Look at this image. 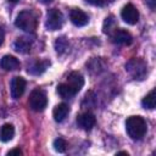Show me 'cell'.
Listing matches in <instances>:
<instances>
[{"mask_svg":"<svg viewBox=\"0 0 156 156\" xmlns=\"http://www.w3.org/2000/svg\"><path fill=\"white\" fill-rule=\"evenodd\" d=\"M126 130L133 140H140L144 138L147 130L146 122L140 116H132L126 121Z\"/></svg>","mask_w":156,"mask_h":156,"instance_id":"cell-1","label":"cell"},{"mask_svg":"<svg viewBox=\"0 0 156 156\" xmlns=\"http://www.w3.org/2000/svg\"><path fill=\"white\" fill-rule=\"evenodd\" d=\"M15 24H16L17 28H20V29H22L27 33H33L38 27L37 15L33 11L24 10V11L18 13V16L15 21Z\"/></svg>","mask_w":156,"mask_h":156,"instance_id":"cell-2","label":"cell"},{"mask_svg":"<svg viewBox=\"0 0 156 156\" xmlns=\"http://www.w3.org/2000/svg\"><path fill=\"white\" fill-rule=\"evenodd\" d=\"M126 71L138 80H143L147 74V65L143 58L133 57L126 63Z\"/></svg>","mask_w":156,"mask_h":156,"instance_id":"cell-3","label":"cell"},{"mask_svg":"<svg viewBox=\"0 0 156 156\" xmlns=\"http://www.w3.org/2000/svg\"><path fill=\"white\" fill-rule=\"evenodd\" d=\"M28 105L33 111H37V112L45 110V107L48 105V98H46V94L44 93V90L34 89L29 95Z\"/></svg>","mask_w":156,"mask_h":156,"instance_id":"cell-4","label":"cell"},{"mask_svg":"<svg viewBox=\"0 0 156 156\" xmlns=\"http://www.w3.org/2000/svg\"><path fill=\"white\" fill-rule=\"evenodd\" d=\"M63 24V16L61 13V11H58L57 9H51L48 11V16H46V22H45V27L48 30H57L62 27Z\"/></svg>","mask_w":156,"mask_h":156,"instance_id":"cell-5","label":"cell"},{"mask_svg":"<svg viewBox=\"0 0 156 156\" xmlns=\"http://www.w3.org/2000/svg\"><path fill=\"white\" fill-rule=\"evenodd\" d=\"M112 41L115 44H119V45H130L133 43V37L129 32H127L126 29L122 28H116L111 34H110Z\"/></svg>","mask_w":156,"mask_h":156,"instance_id":"cell-6","label":"cell"},{"mask_svg":"<svg viewBox=\"0 0 156 156\" xmlns=\"http://www.w3.org/2000/svg\"><path fill=\"white\" fill-rule=\"evenodd\" d=\"M122 20L128 24H135L139 21V11L133 4H127L121 11Z\"/></svg>","mask_w":156,"mask_h":156,"instance_id":"cell-7","label":"cell"},{"mask_svg":"<svg viewBox=\"0 0 156 156\" xmlns=\"http://www.w3.org/2000/svg\"><path fill=\"white\" fill-rule=\"evenodd\" d=\"M96 123V118L91 112H83L77 117V124L83 130H90Z\"/></svg>","mask_w":156,"mask_h":156,"instance_id":"cell-8","label":"cell"},{"mask_svg":"<svg viewBox=\"0 0 156 156\" xmlns=\"http://www.w3.org/2000/svg\"><path fill=\"white\" fill-rule=\"evenodd\" d=\"M26 79L22 77H15L11 80V96L12 99H20L26 90Z\"/></svg>","mask_w":156,"mask_h":156,"instance_id":"cell-9","label":"cell"},{"mask_svg":"<svg viewBox=\"0 0 156 156\" xmlns=\"http://www.w3.org/2000/svg\"><path fill=\"white\" fill-rule=\"evenodd\" d=\"M69 20L77 27H83V26L88 24V22H89L88 15L83 10H80V9H73V10H71V12H69Z\"/></svg>","mask_w":156,"mask_h":156,"instance_id":"cell-10","label":"cell"},{"mask_svg":"<svg viewBox=\"0 0 156 156\" xmlns=\"http://www.w3.org/2000/svg\"><path fill=\"white\" fill-rule=\"evenodd\" d=\"M66 83H67L76 93H78V91L83 88V85H84V78H83V76H82L79 72H71V73L68 74V77H67Z\"/></svg>","mask_w":156,"mask_h":156,"instance_id":"cell-11","label":"cell"},{"mask_svg":"<svg viewBox=\"0 0 156 156\" xmlns=\"http://www.w3.org/2000/svg\"><path fill=\"white\" fill-rule=\"evenodd\" d=\"M20 61L12 55H5L0 60V67L5 71H17L20 68Z\"/></svg>","mask_w":156,"mask_h":156,"instance_id":"cell-12","label":"cell"},{"mask_svg":"<svg viewBox=\"0 0 156 156\" xmlns=\"http://www.w3.org/2000/svg\"><path fill=\"white\" fill-rule=\"evenodd\" d=\"M68 113H69V107L65 102H61V104L56 105L55 108H54V111H52V116H54V119L56 122L65 121L66 117L68 116Z\"/></svg>","mask_w":156,"mask_h":156,"instance_id":"cell-13","label":"cell"},{"mask_svg":"<svg viewBox=\"0 0 156 156\" xmlns=\"http://www.w3.org/2000/svg\"><path fill=\"white\" fill-rule=\"evenodd\" d=\"M15 50L17 52H21V54H28L32 49V40L26 38V37H21V38H17L15 44Z\"/></svg>","mask_w":156,"mask_h":156,"instance_id":"cell-14","label":"cell"},{"mask_svg":"<svg viewBox=\"0 0 156 156\" xmlns=\"http://www.w3.org/2000/svg\"><path fill=\"white\" fill-rule=\"evenodd\" d=\"M49 66H50V62H49L48 60L35 61L34 63H32V65L28 67V73H29V74H33V76H39V74L44 73Z\"/></svg>","mask_w":156,"mask_h":156,"instance_id":"cell-15","label":"cell"},{"mask_svg":"<svg viewBox=\"0 0 156 156\" xmlns=\"http://www.w3.org/2000/svg\"><path fill=\"white\" fill-rule=\"evenodd\" d=\"M15 135V128L12 124L10 123H5L1 128H0V140L2 143H7L10 140H12Z\"/></svg>","mask_w":156,"mask_h":156,"instance_id":"cell-16","label":"cell"},{"mask_svg":"<svg viewBox=\"0 0 156 156\" xmlns=\"http://www.w3.org/2000/svg\"><path fill=\"white\" fill-rule=\"evenodd\" d=\"M57 94L62 98V99H71L73 98L77 93L65 82V83H61L57 85Z\"/></svg>","mask_w":156,"mask_h":156,"instance_id":"cell-17","label":"cell"},{"mask_svg":"<svg viewBox=\"0 0 156 156\" xmlns=\"http://www.w3.org/2000/svg\"><path fill=\"white\" fill-rule=\"evenodd\" d=\"M141 105L144 108H147V110H152L155 108V105H156V95H155V89H152L143 100H141Z\"/></svg>","mask_w":156,"mask_h":156,"instance_id":"cell-18","label":"cell"},{"mask_svg":"<svg viewBox=\"0 0 156 156\" xmlns=\"http://www.w3.org/2000/svg\"><path fill=\"white\" fill-rule=\"evenodd\" d=\"M116 28H117V24H116V20H115V17H113V16H108V17H106L105 21H104V26H102L104 33L110 35Z\"/></svg>","mask_w":156,"mask_h":156,"instance_id":"cell-19","label":"cell"},{"mask_svg":"<svg viewBox=\"0 0 156 156\" xmlns=\"http://www.w3.org/2000/svg\"><path fill=\"white\" fill-rule=\"evenodd\" d=\"M55 49L58 54H63L67 49H68V41L65 37H61V38H57V40L55 41Z\"/></svg>","mask_w":156,"mask_h":156,"instance_id":"cell-20","label":"cell"},{"mask_svg":"<svg viewBox=\"0 0 156 156\" xmlns=\"http://www.w3.org/2000/svg\"><path fill=\"white\" fill-rule=\"evenodd\" d=\"M52 146H54L55 151H57V152H65L66 149H67V146H68V144H67V141L65 139L57 138V139L54 140V145Z\"/></svg>","mask_w":156,"mask_h":156,"instance_id":"cell-21","label":"cell"},{"mask_svg":"<svg viewBox=\"0 0 156 156\" xmlns=\"http://www.w3.org/2000/svg\"><path fill=\"white\" fill-rule=\"evenodd\" d=\"M85 1L94 5V6H106L107 4L112 2L113 0H85Z\"/></svg>","mask_w":156,"mask_h":156,"instance_id":"cell-22","label":"cell"},{"mask_svg":"<svg viewBox=\"0 0 156 156\" xmlns=\"http://www.w3.org/2000/svg\"><path fill=\"white\" fill-rule=\"evenodd\" d=\"M146 1V5L150 7V10H155V7H156V0H145Z\"/></svg>","mask_w":156,"mask_h":156,"instance_id":"cell-23","label":"cell"},{"mask_svg":"<svg viewBox=\"0 0 156 156\" xmlns=\"http://www.w3.org/2000/svg\"><path fill=\"white\" fill-rule=\"evenodd\" d=\"M23 152H22V150L21 149H12V150H10L9 152H7V155L10 156V155H22Z\"/></svg>","mask_w":156,"mask_h":156,"instance_id":"cell-24","label":"cell"},{"mask_svg":"<svg viewBox=\"0 0 156 156\" xmlns=\"http://www.w3.org/2000/svg\"><path fill=\"white\" fill-rule=\"evenodd\" d=\"M4 39H5V32H4V28L0 27V45L4 43Z\"/></svg>","mask_w":156,"mask_h":156,"instance_id":"cell-25","label":"cell"},{"mask_svg":"<svg viewBox=\"0 0 156 156\" xmlns=\"http://www.w3.org/2000/svg\"><path fill=\"white\" fill-rule=\"evenodd\" d=\"M41 4H50V2H52L54 0H39Z\"/></svg>","mask_w":156,"mask_h":156,"instance_id":"cell-26","label":"cell"},{"mask_svg":"<svg viewBox=\"0 0 156 156\" xmlns=\"http://www.w3.org/2000/svg\"><path fill=\"white\" fill-rule=\"evenodd\" d=\"M117 155H127V156H128V152H127V151H118Z\"/></svg>","mask_w":156,"mask_h":156,"instance_id":"cell-27","label":"cell"},{"mask_svg":"<svg viewBox=\"0 0 156 156\" xmlns=\"http://www.w3.org/2000/svg\"><path fill=\"white\" fill-rule=\"evenodd\" d=\"M9 1H10V2H12V4H15V2H18L20 0H9Z\"/></svg>","mask_w":156,"mask_h":156,"instance_id":"cell-28","label":"cell"}]
</instances>
